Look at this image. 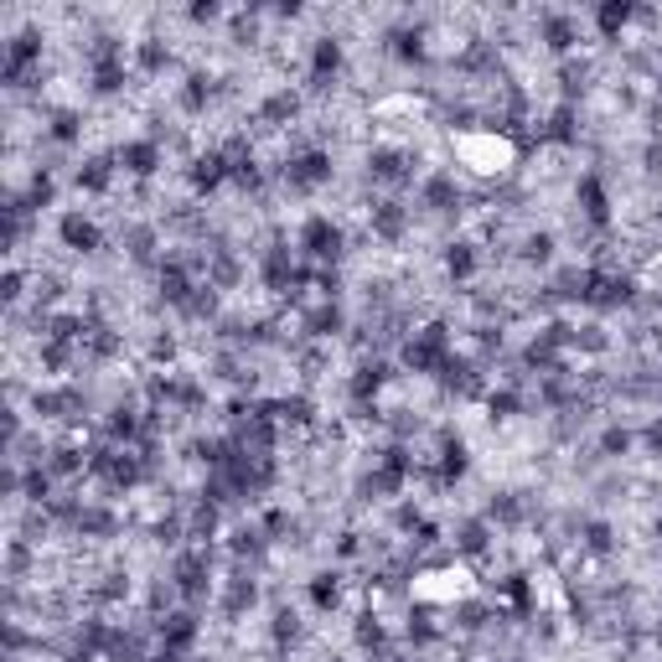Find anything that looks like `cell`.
Wrapping results in <instances>:
<instances>
[{
    "label": "cell",
    "mask_w": 662,
    "mask_h": 662,
    "mask_svg": "<svg viewBox=\"0 0 662 662\" xmlns=\"http://www.w3.org/2000/svg\"><path fill=\"white\" fill-rule=\"evenodd\" d=\"M440 264H445V274H451L455 285H471L477 270H482V254H477V243H471V239H455V243H445Z\"/></svg>",
    "instance_id": "ba28073f"
},
{
    "label": "cell",
    "mask_w": 662,
    "mask_h": 662,
    "mask_svg": "<svg viewBox=\"0 0 662 662\" xmlns=\"http://www.w3.org/2000/svg\"><path fill=\"white\" fill-rule=\"evenodd\" d=\"M295 249H301L311 264L331 270V264L347 254V233H342V223H337L331 212H305L301 228H295Z\"/></svg>",
    "instance_id": "6da1fadb"
},
{
    "label": "cell",
    "mask_w": 662,
    "mask_h": 662,
    "mask_svg": "<svg viewBox=\"0 0 662 662\" xmlns=\"http://www.w3.org/2000/svg\"><path fill=\"white\" fill-rule=\"evenodd\" d=\"M58 243L68 254H99V249H104V233H99V223H93L83 208H68L58 218Z\"/></svg>",
    "instance_id": "5b68a950"
},
{
    "label": "cell",
    "mask_w": 662,
    "mask_h": 662,
    "mask_svg": "<svg viewBox=\"0 0 662 662\" xmlns=\"http://www.w3.org/2000/svg\"><path fill=\"white\" fill-rule=\"evenodd\" d=\"M636 21V6H626V0H605V6H595L590 11V27H595V37L601 42H621V31Z\"/></svg>",
    "instance_id": "52a82bcc"
},
{
    "label": "cell",
    "mask_w": 662,
    "mask_h": 662,
    "mask_svg": "<svg viewBox=\"0 0 662 662\" xmlns=\"http://www.w3.org/2000/svg\"><path fill=\"white\" fill-rule=\"evenodd\" d=\"M502 662H518V658H502Z\"/></svg>",
    "instance_id": "8fae6325"
},
{
    "label": "cell",
    "mask_w": 662,
    "mask_h": 662,
    "mask_svg": "<svg viewBox=\"0 0 662 662\" xmlns=\"http://www.w3.org/2000/svg\"><path fill=\"white\" fill-rule=\"evenodd\" d=\"M539 37H543V47H549L554 58H570L574 47H580V21H574L570 11H543L539 16Z\"/></svg>",
    "instance_id": "8992f818"
},
{
    "label": "cell",
    "mask_w": 662,
    "mask_h": 662,
    "mask_svg": "<svg viewBox=\"0 0 662 662\" xmlns=\"http://www.w3.org/2000/svg\"><path fill=\"white\" fill-rule=\"evenodd\" d=\"M658 652H662V632H658Z\"/></svg>",
    "instance_id": "30bf717a"
},
{
    "label": "cell",
    "mask_w": 662,
    "mask_h": 662,
    "mask_svg": "<svg viewBox=\"0 0 662 662\" xmlns=\"http://www.w3.org/2000/svg\"><path fill=\"white\" fill-rule=\"evenodd\" d=\"M305 595H311V605H317V611H331V605L342 601V574H337V570L317 574V580L305 585Z\"/></svg>",
    "instance_id": "9c48e42d"
},
{
    "label": "cell",
    "mask_w": 662,
    "mask_h": 662,
    "mask_svg": "<svg viewBox=\"0 0 662 662\" xmlns=\"http://www.w3.org/2000/svg\"><path fill=\"white\" fill-rule=\"evenodd\" d=\"M347 68V42L337 37V31H321V37H311V47H305V89H331L337 78H342Z\"/></svg>",
    "instance_id": "7a4b0ae2"
},
{
    "label": "cell",
    "mask_w": 662,
    "mask_h": 662,
    "mask_svg": "<svg viewBox=\"0 0 662 662\" xmlns=\"http://www.w3.org/2000/svg\"><path fill=\"white\" fill-rule=\"evenodd\" d=\"M114 161H120V171H124V177L151 181L156 171H161V165H165L161 136H130V140H120V151H114Z\"/></svg>",
    "instance_id": "3957f363"
},
{
    "label": "cell",
    "mask_w": 662,
    "mask_h": 662,
    "mask_svg": "<svg viewBox=\"0 0 662 662\" xmlns=\"http://www.w3.org/2000/svg\"><path fill=\"white\" fill-rule=\"evenodd\" d=\"M574 202H580V218H585L590 228H611V187H605L601 171H580L574 177Z\"/></svg>",
    "instance_id": "277c9868"
}]
</instances>
